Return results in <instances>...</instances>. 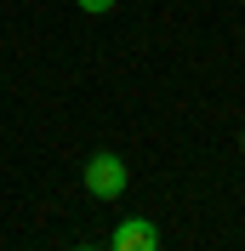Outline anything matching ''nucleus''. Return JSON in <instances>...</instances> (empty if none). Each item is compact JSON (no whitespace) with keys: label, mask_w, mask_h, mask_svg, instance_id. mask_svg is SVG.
Masks as SVG:
<instances>
[{"label":"nucleus","mask_w":245,"mask_h":251,"mask_svg":"<svg viewBox=\"0 0 245 251\" xmlns=\"http://www.w3.org/2000/svg\"><path fill=\"white\" fill-rule=\"evenodd\" d=\"M80 177H86V194H92V200H120L131 172H125V160H120V154H108V149H103V154L86 160V172H80Z\"/></svg>","instance_id":"1"},{"label":"nucleus","mask_w":245,"mask_h":251,"mask_svg":"<svg viewBox=\"0 0 245 251\" xmlns=\"http://www.w3.org/2000/svg\"><path fill=\"white\" fill-rule=\"evenodd\" d=\"M108 251H160V228L148 217H125L114 228V240H108Z\"/></svg>","instance_id":"2"},{"label":"nucleus","mask_w":245,"mask_h":251,"mask_svg":"<svg viewBox=\"0 0 245 251\" xmlns=\"http://www.w3.org/2000/svg\"><path fill=\"white\" fill-rule=\"evenodd\" d=\"M80 12H92V17H103V12H114V0H74Z\"/></svg>","instance_id":"3"},{"label":"nucleus","mask_w":245,"mask_h":251,"mask_svg":"<svg viewBox=\"0 0 245 251\" xmlns=\"http://www.w3.org/2000/svg\"><path fill=\"white\" fill-rule=\"evenodd\" d=\"M74 251H108V246H74Z\"/></svg>","instance_id":"4"},{"label":"nucleus","mask_w":245,"mask_h":251,"mask_svg":"<svg viewBox=\"0 0 245 251\" xmlns=\"http://www.w3.org/2000/svg\"><path fill=\"white\" fill-rule=\"evenodd\" d=\"M240 149H245V131H240Z\"/></svg>","instance_id":"5"}]
</instances>
